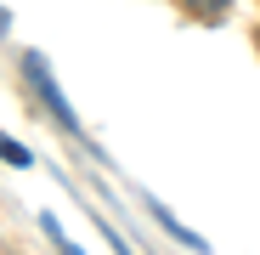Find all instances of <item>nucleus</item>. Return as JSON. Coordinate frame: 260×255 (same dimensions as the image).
Here are the masks:
<instances>
[{
    "instance_id": "20e7f679",
    "label": "nucleus",
    "mask_w": 260,
    "mask_h": 255,
    "mask_svg": "<svg viewBox=\"0 0 260 255\" xmlns=\"http://www.w3.org/2000/svg\"><path fill=\"white\" fill-rule=\"evenodd\" d=\"M6 23H12V17H6V6H0V34H6Z\"/></svg>"
},
{
    "instance_id": "7ed1b4c3",
    "label": "nucleus",
    "mask_w": 260,
    "mask_h": 255,
    "mask_svg": "<svg viewBox=\"0 0 260 255\" xmlns=\"http://www.w3.org/2000/svg\"><path fill=\"white\" fill-rule=\"evenodd\" d=\"M187 6H192V12H226L232 0H187Z\"/></svg>"
},
{
    "instance_id": "f03ea898",
    "label": "nucleus",
    "mask_w": 260,
    "mask_h": 255,
    "mask_svg": "<svg viewBox=\"0 0 260 255\" xmlns=\"http://www.w3.org/2000/svg\"><path fill=\"white\" fill-rule=\"evenodd\" d=\"M0 159H6V164H17V170H23V164H34V153H28L23 142H12L6 131H0Z\"/></svg>"
},
{
    "instance_id": "f257e3e1",
    "label": "nucleus",
    "mask_w": 260,
    "mask_h": 255,
    "mask_svg": "<svg viewBox=\"0 0 260 255\" xmlns=\"http://www.w3.org/2000/svg\"><path fill=\"white\" fill-rule=\"evenodd\" d=\"M23 74H28V85H34V97L46 102V114L62 125V131H79V114L68 108V97H62V85L51 79V68H46V57L40 51H23Z\"/></svg>"
}]
</instances>
